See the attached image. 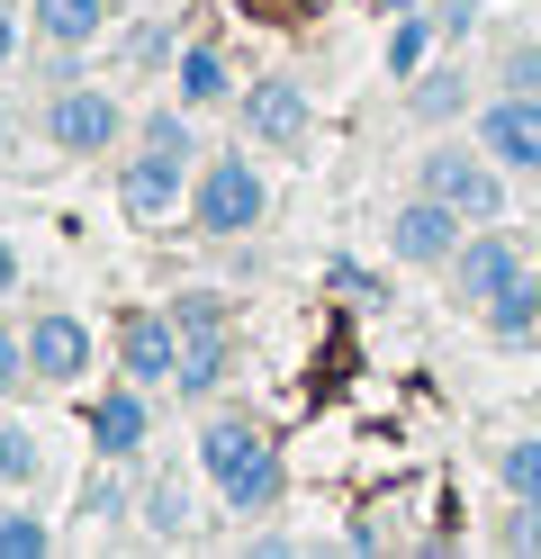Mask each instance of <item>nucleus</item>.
Here are the masks:
<instances>
[{
    "mask_svg": "<svg viewBox=\"0 0 541 559\" xmlns=\"http://www.w3.org/2000/svg\"><path fill=\"white\" fill-rule=\"evenodd\" d=\"M172 82H180V99H190V109H226V99H235V63H226V46L190 37V46L172 55Z\"/></svg>",
    "mask_w": 541,
    "mask_h": 559,
    "instance_id": "ddd939ff",
    "label": "nucleus"
},
{
    "mask_svg": "<svg viewBox=\"0 0 541 559\" xmlns=\"http://www.w3.org/2000/svg\"><path fill=\"white\" fill-rule=\"evenodd\" d=\"M388 243H397V262H415V271H451V253L469 243V217L451 199H433V190H415L407 207H397V226H388Z\"/></svg>",
    "mask_w": 541,
    "mask_h": 559,
    "instance_id": "6e6552de",
    "label": "nucleus"
},
{
    "mask_svg": "<svg viewBox=\"0 0 541 559\" xmlns=\"http://www.w3.org/2000/svg\"><path fill=\"white\" fill-rule=\"evenodd\" d=\"M433 27H443V19H424V10H407V19L388 27V73H397V82H407L415 63H424V46H433Z\"/></svg>",
    "mask_w": 541,
    "mask_h": 559,
    "instance_id": "aec40b11",
    "label": "nucleus"
},
{
    "mask_svg": "<svg viewBox=\"0 0 541 559\" xmlns=\"http://www.w3.org/2000/svg\"><path fill=\"white\" fill-rule=\"evenodd\" d=\"M371 10H388V19H407V10H424V0H371Z\"/></svg>",
    "mask_w": 541,
    "mask_h": 559,
    "instance_id": "7c9ffc66",
    "label": "nucleus"
},
{
    "mask_svg": "<svg viewBox=\"0 0 541 559\" xmlns=\"http://www.w3.org/2000/svg\"><path fill=\"white\" fill-rule=\"evenodd\" d=\"M19 10H27V0H0V73L19 63V37H27V27H19Z\"/></svg>",
    "mask_w": 541,
    "mask_h": 559,
    "instance_id": "cd10ccee",
    "label": "nucleus"
},
{
    "mask_svg": "<svg viewBox=\"0 0 541 559\" xmlns=\"http://www.w3.org/2000/svg\"><path fill=\"white\" fill-rule=\"evenodd\" d=\"M0 298H19V253L0 243Z\"/></svg>",
    "mask_w": 541,
    "mask_h": 559,
    "instance_id": "c756f323",
    "label": "nucleus"
},
{
    "mask_svg": "<svg viewBox=\"0 0 541 559\" xmlns=\"http://www.w3.org/2000/svg\"><path fill=\"white\" fill-rule=\"evenodd\" d=\"M36 379V361H27V325H0V397H19Z\"/></svg>",
    "mask_w": 541,
    "mask_h": 559,
    "instance_id": "5701e85b",
    "label": "nucleus"
},
{
    "mask_svg": "<svg viewBox=\"0 0 541 559\" xmlns=\"http://www.w3.org/2000/svg\"><path fill=\"white\" fill-rule=\"evenodd\" d=\"M0 135H10V118H0Z\"/></svg>",
    "mask_w": 541,
    "mask_h": 559,
    "instance_id": "2f4dec72",
    "label": "nucleus"
},
{
    "mask_svg": "<svg viewBox=\"0 0 541 559\" xmlns=\"http://www.w3.org/2000/svg\"><path fill=\"white\" fill-rule=\"evenodd\" d=\"M36 478V442L19 425H0V487H27Z\"/></svg>",
    "mask_w": 541,
    "mask_h": 559,
    "instance_id": "b1692460",
    "label": "nucleus"
},
{
    "mask_svg": "<svg viewBox=\"0 0 541 559\" xmlns=\"http://www.w3.org/2000/svg\"><path fill=\"white\" fill-rule=\"evenodd\" d=\"M487 334H496V343H532V334H541V271H524L515 289L487 307Z\"/></svg>",
    "mask_w": 541,
    "mask_h": 559,
    "instance_id": "dca6fc26",
    "label": "nucleus"
},
{
    "mask_svg": "<svg viewBox=\"0 0 541 559\" xmlns=\"http://www.w3.org/2000/svg\"><path fill=\"white\" fill-rule=\"evenodd\" d=\"M496 478H505V497H541V433L496 442Z\"/></svg>",
    "mask_w": 541,
    "mask_h": 559,
    "instance_id": "a211bd4d",
    "label": "nucleus"
},
{
    "mask_svg": "<svg viewBox=\"0 0 541 559\" xmlns=\"http://www.w3.org/2000/svg\"><path fill=\"white\" fill-rule=\"evenodd\" d=\"M118 370L136 379V389H172V370H180L172 307H136V317H118Z\"/></svg>",
    "mask_w": 541,
    "mask_h": 559,
    "instance_id": "1a4fd4ad",
    "label": "nucleus"
},
{
    "mask_svg": "<svg viewBox=\"0 0 541 559\" xmlns=\"http://www.w3.org/2000/svg\"><path fill=\"white\" fill-rule=\"evenodd\" d=\"M325 280H334V289H343V298H379V280H371V271H361V262H343V253H334V262H325Z\"/></svg>",
    "mask_w": 541,
    "mask_h": 559,
    "instance_id": "bb28decb",
    "label": "nucleus"
},
{
    "mask_svg": "<svg viewBox=\"0 0 541 559\" xmlns=\"http://www.w3.org/2000/svg\"><path fill=\"white\" fill-rule=\"evenodd\" d=\"M271 217V181H262V163L252 154H208L199 163V181H190V226L216 235V243H235Z\"/></svg>",
    "mask_w": 541,
    "mask_h": 559,
    "instance_id": "f03ea898",
    "label": "nucleus"
},
{
    "mask_svg": "<svg viewBox=\"0 0 541 559\" xmlns=\"http://www.w3.org/2000/svg\"><path fill=\"white\" fill-rule=\"evenodd\" d=\"M524 271H532V262H524V243L505 235V226H479V235H469L460 253H451V298H460V307H479V317H487V307H496L505 289H515Z\"/></svg>",
    "mask_w": 541,
    "mask_h": 559,
    "instance_id": "0eeeda50",
    "label": "nucleus"
},
{
    "mask_svg": "<svg viewBox=\"0 0 541 559\" xmlns=\"http://www.w3.org/2000/svg\"><path fill=\"white\" fill-rule=\"evenodd\" d=\"M496 550H515V559H541V497H515V514L496 523Z\"/></svg>",
    "mask_w": 541,
    "mask_h": 559,
    "instance_id": "4be33fe9",
    "label": "nucleus"
},
{
    "mask_svg": "<svg viewBox=\"0 0 541 559\" xmlns=\"http://www.w3.org/2000/svg\"><path fill=\"white\" fill-rule=\"evenodd\" d=\"M46 145L72 154V163L118 154V145H127V109H118V91H99V82H63V91L46 99Z\"/></svg>",
    "mask_w": 541,
    "mask_h": 559,
    "instance_id": "20e7f679",
    "label": "nucleus"
},
{
    "mask_svg": "<svg viewBox=\"0 0 541 559\" xmlns=\"http://www.w3.org/2000/svg\"><path fill=\"white\" fill-rule=\"evenodd\" d=\"M136 514H144V533H154V542H180V533H190V487H180V478H154Z\"/></svg>",
    "mask_w": 541,
    "mask_h": 559,
    "instance_id": "f3484780",
    "label": "nucleus"
},
{
    "mask_svg": "<svg viewBox=\"0 0 541 559\" xmlns=\"http://www.w3.org/2000/svg\"><path fill=\"white\" fill-rule=\"evenodd\" d=\"M479 145L505 171H532V181H541V91H505L496 109L479 118Z\"/></svg>",
    "mask_w": 541,
    "mask_h": 559,
    "instance_id": "9d476101",
    "label": "nucleus"
},
{
    "mask_svg": "<svg viewBox=\"0 0 541 559\" xmlns=\"http://www.w3.org/2000/svg\"><path fill=\"white\" fill-rule=\"evenodd\" d=\"M144 433H154V415H144V389H136V379H118V389L91 406V442H99V461H136Z\"/></svg>",
    "mask_w": 541,
    "mask_h": 559,
    "instance_id": "f8f14e48",
    "label": "nucleus"
},
{
    "mask_svg": "<svg viewBox=\"0 0 541 559\" xmlns=\"http://www.w3.org/2000/svg\"><path fill=\"white\" fill-rule=\"evenodd\" d=\"M433 19H443V27H451V37H460V27H469V19H479V0H433Z\"/></svg>",
    "mask_w": 541,
    "mask_h": 559,
    "instance_id": "c85d7f7f",
    "label": "nucleus"
},
{
    "mask_svg": "<svg viewBox=\"0 0 541 559\" xmlns=\"http://www.w3.org/2000/svg\"><path fill=\"white\" fill-rule=\"evenodd\" d=\"M27 10H36V46H55V55H82L108 27V0H27Z\"/></svg>",
    "mask_w": 541,
    "mask_h": 559,
    "instance_id": "2eb2a0df",
    "label": "nucleus"
},
{
    "mask_svg": "<svg viewBox=\"0 0 541 559\" xmlns=\"http://www.w3.org/2000/svg\"><path fill=\"white\" fill-rule=\"evenodd\" d=\"M226 370H235L226 325H190V334H180V370H172L180 397H216V379H226Z\"/></svg>",
    "mask_w": 541,
    "mask_h": 559,
    "instance_id": "4468645a",
    "label": "nucleus"
},
{
    "mask_svg": "<svg viewBox=\"0 0 541 559\" xmlns=\"http://www.w3.org/2000/svg\"><path fill=\"white\" fill-rule=\"evenodd\" d=\"M199 469L216 478V497L235 514H271L280 506V451H271V433L252 425V415H216L199 433Z\"/></svg>",
    "mask_w": 541,
    "mask_h": 559,
    "instance_id": "f257e3e1",
    "label": "nucleus"
},
{
    "mask_svg": "<svg viewBox=\"0 0 541 559\" xmlns=\"http://www.w3.org/2000/svg\"><path fill=\"white\" fill-rule=\"evenodd\" d=\"M496 82H505V91H541V46H532V37H524V46H505Z\"/></svg>",
    "mask_w": 541,
    "mask_h": 559,
    "instance_id": "a878e982",
    "label": "nucleus"
},
{
    "mask_svg": "<svg viewBox=\"0 0 541 559\" xmlns=\"http://www.w3.org/2000/svg\"><path fill=\"white\" fill-rule=\"evenodd\" d=\"M235 118H244V135H252L262 154H298V145H307V127H316V99H307V82L262 73V82H244V91H235Z\"/></svg>",
    "mask_w": 541,
    "mask_h": 559,
    "instance_id": "423d86ee",
    "label": "nucleus"
},
{
    "mask_svg": "<svg viewBox=\"0 0 541 559\" xmlns=\"http://www.w3.org/2000/svg\"><path fill=\"white\" fill-rule=\"evenodd\" d=\"M82 514H91V523H118V514H136V497H127L118 461H99V469H91V487H82Z\"/></svg>",
    "mask_w": 541,
    "mask_h": 559,
    "instance_id": "412c9836",
    "label": "nucleus"
},
{
    "mask_svg": "<svg viewBox=\"0 0 541 559\" xmlns=\"http://www.w3.org/2000/svg\"><path fill=\"white\" fill-rule=\"evenodd\" d=\"M172 325L180 334H190V325H226V298H216V289H180L172 298Z\"/></svg>",
    "mask_w": 541,
    "mask_h": 559,
    "instance_id": "393cba45",
    "label": "nucleus"
},
{
    "mask_svg": "<svg viewBox=\"0 0 541 559\" xmlns=\"http://www.w3.org/2000/svg\"><path fill=\"white\" fill-rule=\"evenodd\" d=\"M424 190L451 199L469 226H505V163H496L487 145H479V154H469V145H433V154H424Z\"/></svg>",
    "mask_w": 541,
    "mask_h": 559,
    "instance_id": "39448f33",
    "label": "nucleus"
},
{
    "mask_svg": "<svg viewBox=\"0 0 541 559\" xmlns=\"http://www.w3.org/2000/svg\"><path fill=\"white\" fill-rule=\"evenodd\" d=\"M199 163L208 154H180V145H163V135H136V154H118V207H127L136 226H163L172 207L190 199Z\"/></svg>",
    "mask_w": 541,
    "mask_h": 559,
    "instance_id": "7ed1b4c3",
    "label": "nucleus"
},
{
    "mask_svg": "<svg viewBox=\"0 0 541 559\" xmlns=\"http://www.w3.org/2000/svg\"><path fill=\"white\" fill-rule=\"evenodd\" d=\"M532 262H541V243H532Z\"/></svg>",
    "mask_w": 541,
    "mask_h": 559,
    "instance_id": "473e14b6",
    "label": "nucleus"
},
{
    "mask_svg": "<svg viewBox=\"0 0 541 559\" xmlns=\"http://www.w3.org/2000/svg\"><path fill=\"white\" fill-rule=\"evenodd\" d=\"M91 353H99V343H91V325L72 317V307H46V317L27 325V361H36L46 389H72V379L91 370Z\"/></svg>",
    "mask_w": 541,
    "mask_h": 559,
    "instance_id": "9b49d317",
    "label": "nucleus"
},
{
    "mask_svg": "<svg viewBox=\"0 0 541 559\" xmlns=\"http://www.w3.org/2000/svg\"><path fill=\"white\" fill-rule=\"evenodd\" d=\"M46 550H55V523L46 514H27V506L0 514V559H46Z\"/></svg>",
    "mask_w": 541,
    "mask_h": 559,
    "instance_id": "6ab92c4d",
    "label": "nucleus"
}]
</instances>
